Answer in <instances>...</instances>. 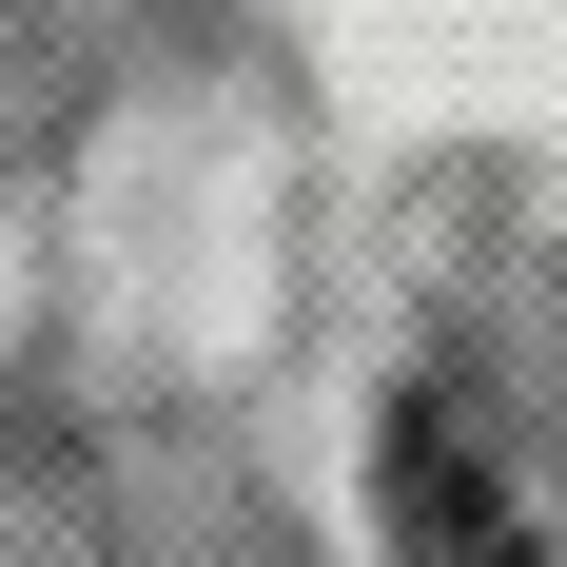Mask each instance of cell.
I'll return each instance as SVG.
<instances>
[{
	"mask_svg": "<svg viewBox=\"0 0 567 567\" xmlns=\"http://www.w3.org/2000/svg\"><path fill=\"white\" fill-rule=\"evenodd\" d=\"M372 470H392V528H411V567H548L528 489L470 451V411H451V392H411L392 431H372Z\"/></svg>",
	"mask_w": 567,
	"mask_h": 567,
	"instance_id": "6da1fadb",
	"label": "cell"
}]
</instances>
